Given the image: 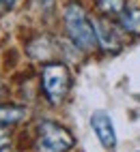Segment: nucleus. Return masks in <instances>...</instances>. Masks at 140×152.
<instances>
[{
	"label": "nucleus",
	"mask_w": 140,
	"mask_h": 152,
	"mask_svg": "<svg viewBox=\"0 0 140 152\" xmlns=\"http://www.w3.org/2000/svg\"><path fill=\"white\" fill-rule=\"evenodd\" d=\"M0 7H2V0H0Z\"/></svg>",
	"instance_id": "12"
},
{
	"label": "nucleus",
	"mask_w": 140,
	"mask_h": 152,
	"mask_svg": "<svg viewBox=\"0 0 140 152\" xmlns=\"http://www.w3.org/2000/svg\"><path fill=\"white\" fill-rule=\"evenodd\" d=\"M35 2H37V7L41 9V11H50V9L54 7L56 0H35Z\"/></svg>",
	"instance_id": "9"
},
{
	"label": "nucleus",
	"mask_w": 140,
	"mask_h": 152,
	"mask_svg": "<svg viewBox=\"0 0 140 152\" xmlns=\"http://www.w3.org/2000/svg\"><path fill=\"white\" fill-rule=\"evenodd\" d=\"M93 22V28H95V39H97V45L106 49V52H119L121 47V41L114 32L112 24L108 22L106 17H91Z\"/></svg>",
	"instance_id": "5"
},
{
	"label": "nucleus",
	"mask_w": 140,
	"mask_h": 152,
	"mask_svg": "<svg viewBox=\"0 0 140 152\" xmlns=\"http://www.w3.org/2000/svg\"><path fill=\"white\" fill-rule=\"evenodd\" d=\"M97 9L104 17H119L125 9V0H97Z\"/></svg>",
	"instance_id": "7"
},
{
	"label": "nucleus",
	"mask_w": 140,
	"mask_h": 152,
	"mask_svg": "<svg viewBox=\"0 0 140 152\" xmlns=\"http://www.w3.org/2000/svg\"><path fill=\"white\" fill-rule=\"evenodd\" d=\"M69 86H71V75L69 69L63 62H45L41 69V88L52 105L63 103Z\"/></svg>",
	"instance_id": "2"
},
{
	"label": "nucleus",
	"mask_w": 140,
	"mask_h": 152,
	"mask_svg": "<svg viewBox=\"0 0 140 152\" xmlns=\"http://www.w3.org/2000/svg\"><path fill=\"white\" fill-rule=\"evenodd\" d=\"M91 126L95 131V135L99 139V144H101L106 150H114L116 146V131H114V124H112V118H110L106 111H95L91 116Z\"/></svg>",
	"instance_id": "4"
},
{
	"label": "nucleus",
	"mask_w": 140,
	"mask_h": 152,
	"mask_svg": "<svg viewBox=\"0 0 140 152\" xmlns=\"http://www.w3.org/2000/svg\"><path fill=\"white\" fill-rule=\"evenodd\" d=\"M0 152H9V150H7V148H0Z\"/></svg>",
	"instance_id": "11"
},
{
	"label": "nucleus",
	"mask_w": 140,
	"mask_h": 152,
	"mask_svg": "<svg viewBox=\"0 0 140 152\" xmlns=\"http://www.w3.org/2000/svg\"><path fill=\"white\" fill-rule=\"evenodd\" d=\"M0 88H2V82H0Z\"/></svg>",
	"instance_id": "13"
},
{
	"label": "nucleus",
	"mask_w": 140,
	"mask_h": 152,
	"mask_svg": "<svg viewBox=\"0 0 140 152\" xmlns=\"http://www.w3.org/2000/svg\"><path fill=\"white\" fill-rule=\"evenodd\" d=\"M65 30H67V37L71 39V43L82 49V52H88L97 45V39H95V28L91 17L86 15L84 7L80 2H69L65 7Z\"/></svg>",
	"instance_id": "1"
},
{
	"label": "nucleus",
	"mask_w": 140,
	"mask_h": 152,
	"mask_svg": "<svg viewBox=\"0 0 140 152\" xmlns=\"http://www.w3.org/2000/svg\"><path fill=\"white\" fill-rule=\"evenodd\" d=\"M76 139L69 131L56 122H41L37 126V141L35 148L37 152H67L73 148Z\"/></svg>",
	"instance_id": "3"
},
{
	"label": "nucleus",
	"mask_w": 140,
	"mask_h": 152,
	"mask_svg": "<svg viewBox=\"0 0 140 152\" xmlns=\"http://www.w3.org/2000/svg\"><path fill=\"white\" fill-rule=\"evenodd\" d=\"M119 22H121V26L127 30L129 34H140V9L136 7H125L123 9V13L119 15Z\"/></svg>",
	"instance_id": "6"
},
{
	"label": "nucleus",
	"mask_w": 140,
	"mask_h": 152,
	"mask_svg": "<svg viewBox=\"0 0 140 152\" xmlns=\"http://www.w3.org/2000/svg\"><path fill=\"white\" fill-rule=\"evenodd\" d=\"M15 2H17V0H2V4H4V7H13Z\"/></svg>",
	"instance_id": "10"
},
{
	"label": "nucleus",
	"mask_w": 140,
	"mask_h": 152,
	"mask_svg": "<svg viewBox=\"0 0 140 152\" xmlns=\"http://www.w3.org/2000/svg\"><path fill=\"white\" fill-rule=\"evenodd\" d=\"M26 118V109L24 107H0V124H15V122H22Z\"/></svg>",
	"instance_id": "8"
}]
</instances>
